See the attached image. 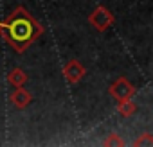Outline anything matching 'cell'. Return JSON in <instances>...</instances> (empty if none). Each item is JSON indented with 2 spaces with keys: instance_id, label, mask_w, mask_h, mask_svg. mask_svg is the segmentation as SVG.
I'll return each instance as SVG.
<instances>
[{
  "instance_id": "1",
  "label": "cell",
  "mask_w": 153,
  "mask_h": 147,
  "mask_svg": "<svg viewBox=\"0 0 153 147\" xmlns=\"http://www.w3.org/2000/svg\"><path fill=\"white\" fill-rule=\"evenodd\" d=\"M0 32L15 52H25L43 34V27L24 6H18L0 24Z\"/></svg>"
},
{
  "instance_id": "2",
  "label": "cell",
  "mask_w": 153,
  "mask_h": 147,
  "mask_svg": "<svg viewBox=\"0 0 153 147\" xmlns=\"http://www.w3.org/2000/svg\"><path fill=\"white\" fill-rule=\"evenodd\" d=\"M88 22H90V25H92L96 31L103 32V31H106V29L114 24V15H112L105 6H97V7L90 13Z\"/></svg>"
},
{
  "instance_id": "3",
  "label": "cell",
  "mask_w": 153,
  "mask_h": 147,
  "mask_svg": "<svg viewBox=\"0 0 153 147\" xmlns=\"http://www.w3.org/2000/svg\"><path fill=\"white\" fill-rule=\"evenodd\" d=\"M135 93V86L126 79V77H117L112 86H110V95L117 101V102H123V101H128L131 99Z\"/></svg>"
},
{
  "instance_id": "4",
  "label": "cell",
  "mask_w": 153,
  "mask_h": 147,
  "mask_svg": "<svg viewBox=\"0 0 153 147\" xmlns=\"http://www.w3.org/2000/svg\"><path fill=\"white\" fill-rule=\"evenodd\" d=\"M85 74H87V70H85V66L78 59H70L63 66V76H65V79L68 83H78V81H81L85 77Z\"/></svg>"
},
{
  "instance_id": "5",
  "label": "cell",
  "mask_w": 153,
  "mask_h": 147,
  "mask_svg": "<svg viewBox=\"0 0 153 147\" xmlns=\"http://www.w3.org/2000/svg\"><path fill=\"white\" fill-rule=\"evenodd\" d=\"M9 101H11V104H13L15 108L24 110V108H27V106L33 102V95H31V92H27L24 86H18V88L11 93Z\"/></svg>"
},
{
  "instance_id": "6",
  "label": "cell",
  "mask_w": 153,
  "mask_h": 147,
  "mask_svg": "<svg viewBox=\"0 0 153 147\" xmlns=\"http://www.w3.org/2000/svg\"><path fill=\"white\" fill-rule=\"evenodd\" d=\"M7 81L13 85V86H24L27 83V74L22 70V68H13L9 74H7Z\"/></svg>"
},
{
  "instance_id": "7",
  "label": "cell",
  "mask_w": 153,
  "mask_h": 147,
  "mask_svg": "<svg viewBox=\"0 0 153 147\" xmlns=\"http://www.w3.org/2000/svg\"><path fill=\"white\" fill-rule=\"evenodd\" d=\"M135 111H137V104H135V102H131L130 99H128V101L119 102V115H121V117L128 118V117L135 115Z\"/></svg>"
},
{
  "instance_id": "8",
  "label": "cell",
  "mask_w": 153,
  "mask_h": 147,
  "mask_svg": "<svg viewBox=\"0 0 153 147\" xmlns=\"http://www.w3.org/2000/svg\"><path fill=\"white\" fill-rule=\"evenodd\" d=\"M103 145H106V147H123L124 142L121 140V136H119L117 133H110V135L103 140Z\"/></svg>"
},
{
  "instance_id": "9",
  "label": "cell",
  "mask_w": 153,
  "mask_h": 147,
  "mask_svg": "<svg viewBox=\"0 0 153 147\" xmlns=\"http://www.w3.org/2000/svg\"><path fill=\"white\" fill-rule=\"evenodd\" d=\"M133 145H135V147H151V145H153V136H151L149 133H144V135H140V136L133 142Z\"/></svg>"
}]
</instances>
